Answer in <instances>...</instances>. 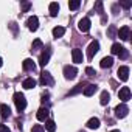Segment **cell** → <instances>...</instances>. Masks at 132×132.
<instances>
[{
    "instance_id": "1",
    "label": "cell",
    "mask_w": 132,
    "mask_h": 132,
    "mask_svg": "<svg viewBox=\"0 0 132 132\" xmlns=\"http://www.w3.org/2000/svg\"><path fill=\"white\" fill-rule=\"evenodd\" d=\"M13 98H14L16 107H17V110H19V112H22V110H25V109H27V100H25V95H23V93L16 92Z\"/></svg>"
},
{
    "instance_id": "2",
    "label": "cell",
    "mask_w": 132,
    "mask_h": 132,
    "mask_svg": "<svg viewBox=\"0 0 132 132\" xmlns=\"http://www.w3.org/2000/svg\"><path fill=\"white\" fill-rule=\"evenodd\" d=\"M98 50H100V44H98V40H92L90 45H89V48H87V57H89V61L93 59V56L98 53Z\"/></svg>"
},
{
    "instance_id": "3",
    "label": "cell",
    "mask_w": 132,
    "mask_h": 132,
    "mask_svg": "<svg viewBox=\"0 0 132 132\" xmlns=\"http://www.w3.org/2000/svg\"><path fill=\"white\" fill-rule=\"evenodd\" d=\"M76 73H78V70H76V67H73V65H65V67H64V76H65V79H75Z\"/></svg>"
},
{
    "instance_id": "4",
    "label": "cell",
    "mask_w": 132,
    "mask_h": 132,
    "mask_svg": "<svg viewBox=\"0 0 132 132\" xmlns=\"http://www.w3.org/2000/svg\"><path fill=\"white\" fill-rule=\"evenodd\" d=\"M127 112H129V107H127L124 103H121V104H118V106L115 107V117H117V118H124V117L127 115Z\"/></svg>"
},
{
    "instance_id": "5",
    "label": "cell",
    "mask_w": 132,
    "mask_h": 132,
    "mask_svg": "<svg viewBox=\"0 0 132 132\" xmlns=\"http://www.w3.org/2000/svg\"><path fill=\"white\" fill-rule=\"evenodd\" d=\"M50 56H51V50H50V48H45V50L40 53V56H39V64H40V67H45V65L48 64Z\"/></svg>"
},
{
    "instance_id": "6",
    "label": "cell",
    "mask_w": 132,
    "mask_h": 132,
    "mask_svg": "<svg viewBox=\"0 0 132 132\" xmlns=\"http://www.w3.org/2000/svg\"><path fill=\"white\" fill-rule=\"evenodd\" d=\"M27 27H28L30 31H36L39 28V19L36 16H30L28 20H27Z\"/></svg>"
},
{
    "instance_id": "7",
    "label": "cell",
    "mask_w": 132,
    "mask_h": 132,
    "mask_svg": "<svg viewBox=\"0 0 132 132\" xmlns=\"http://www.w3.org/2000/svg\"><path fill=\"white\" fill-rule=\"evenodd\" d=\"M118 98H120L123 103L129 101V100H130V89H129V87H121L120 92H118Z\"/></svg>"
},
{
    "instance_id": "8",
    "label": "cell",
    "mask_w": 132,
    "mask_h": 132,
    "mask_svg": "<svg viewBox=\"0 0 132 132\" xmlns=\"http://www.w3.org/2000/svg\"><path fill=\"white\" fill-rule=\"evenodd\" d=\"M78 28H79V31H82V33H87V31L90 30V19H89V17H84V19H81V20L78 22Z\"/></svg>"
},
{
    "instance_id": "9",
    "label": "cell",
    "mask_w": 132,
    "mask_h": 132,
    "mask_svg": "<svg viewBox=\"0 0 132 132\" xmlns=\"http://www.w3.org/2000/svg\"><path fill=\"white\" fill-rule=\"evenodd\" d=\"M40 84L42 86H53V78H51V75L48 73V72H42L40 73Z\"/></svg>"
},
{
    "instance_id": "10",
    "label": "cell",
    "mask_w": 132,
    "mask_h": 132,
    "mask_svg": "<svg viewBox=\"0 0 132 132\" xmlns=\"http://www.w3.org/2000/svg\"><path fill=\"white\" fill-rule=\"evenodd\" d=\"M129 34H130V28H129L127 25H124V27H121V28L118 30V37H120L121 40H127V39H129Z\"/></svg>"
},
{
    "instance_id": "11",
    "label": "cell",
    "mask_w": 132,
    "mask_h": 132,
    "mask_svg": "<svg viewBox=\"0 0 132 132\" xmlns=\"http://www.w3.org/2000/svg\"><path fill=\"white\" fill-rule=\"evenodd\" d=\"M118 78H120L121 81H127V79H129V67L121 65V67L118 69Z\"/></svg>"
},
{
    "instance_id": "12",
    "label": "cell",
    "mask_w": 132,
    "mask_h": 132,
    "mask_svg": "<svg viewBox=\"0 0 132 132\" xmlns=\"http://www.w3.org/2000/svg\"><path fill=\"white\" fill-rule=\"evenodd\" d=\"M48 115H50V112H48L47 107H40V109L37 110V113H36V117H37L39 121H47V120H48Z\"/></svg>"
},
{
    "instance_id": "13",
    "label": "cell",
    "mask_w": 132,
    "mask_h": 132,
    "mask_svg": "<svg viewBox=\"0 0 132 132\" xmlns=\"http://www.w3.org/2000/svg\"><path fill=\"white\" fill-rule=\"evenodd\" d=\"M72 57H73V62H75V64H81V62H82V59H84L82 51H81L79 48H75V50L72 51Z\"/></svg>"
},
{
    "instance_id": "14",
    "label": "cell",
    "mask_w": 132,
    "mask_h": 132,
    "mask_svg": "<svg viewBox=\"0 0 132 132\" xmlns=\"http://www.w3.org/2000/svg\"><path fill=\"white\" fill-rule=\"evenodd\" d=\"M22 67H23V70H27V72H34V69H36V64H34V61L33 59H25L23 61V64H22Z\"/></svg>"
},
{
    "instance_id": "15",
    "label": "cell",
    "mask_w": 132,
    "mask_h": 132,
    "mask_svg": "<svg viewBox=\"0 0 132 132\" xmlns=\"http://www.w3.org/2000/svg\"><path fill=\"white\" fill-rule=\"evenodd\" d=\"M112 64H113V57H112V56H106V57H103L101 62H100V65H101L103 69H109V67H112Z\"/></svg>"
},
{
    "instance_id": "16",
    "label": "cell",
    "mask_w": 132,
    "mask_h": 132,
    "mask_svg": "<svg viewBox=\"0 0 132 132\" xmlns=\"http://www.w3.org/2000/svg\"><path fill=\"white\" fill-rule=\"evenodd\" d=\"M96 89H98L96 84H87V86L84 87V95H86V96H92V95L96 92Z\"/></svg>"
},
{
    "instance_id": "17",
    "label": "cell",
    "mask_w": 132,
    "mask_h": 132,
    "mask_svg": "<svg viewBox=\"0 0 132 132\" xmlns=\"http://www.w3.org/2000/svg\"><path fill=\"white\" fill-rule=\"evenodd\" d=\"M0 113H2V118H3V120H6V118L11 115L10 106H6V104H0Z\"/></svg>"
},
{
    "instance_id": "18",
    "label": "cell",
    "mask_w": 132,
    "mask_h": 132,
    "mask_svg": "<svg viewBox=\"0 0 132 132\" xmlns=\"http://www.w3.org/2000/svg\"><path fill=\"white\" fill-rule=\"evenodd\" d=\"M87 127H89V129H98V127H100V120H98L96 117L90 118V120L87 121Z\"/></svg>"
},
{
    "instance_id": "19",
    "label": "cell",
    "mask_w": 132,
    "mask_h": 132,
    "mask_svg": "<svg viewBox=\"0 0 132 132\" xmlns=\"http://www.w3.org/2000/svg\"><path fill=\"white\" fill-rule=\"evenodd\" d=\"M64 34H65V28H64V27H54V28H53V36H54L56 39H57V37H62Z\"/></svg>"
},
{
    "instance_id": "20",
    "label": "cell",
    "mask_w": 132,
    "mask_h": 132,
    "mask_svg": "<svg viewBox=\"0 0 132 132\" xmlns=\"http://www.w3.org/2000/svg\"><path fill=\"white\" fill-rule=\"evenodd\" d=\"M36 86V79H33V78H27L23 82H22V87L23 89H33Z\"/></svg>"
},
{
    "instance_id": "21",
    "label": "cell",
    "mask_w": 132,
    "mask_h": 132,
    "mask_svg": "<svg viewBox=\"0 0 132 132\" xmlns=\"http://www.w3.org/2000/svg\"><path fill=\"white\" fill-rule=\"evenodd\" d=\"M109 100H110V95H109V92H107V90H103V92H101V98H100V103H101V106H106V104L109 103Z\"/></svg>"
},
{
    "instance_id": "22",
    "label": "cell",
    "mask_w": 132,
    "mask_h": 132,
    "mask_svg": "<svg viewBox=\"0 0 132 132\" xmlns=\"http://www.w3.org/2000/svg\"><path fill=\"white\" fill-rule=\"evenodd\" d=\"M57 13H59V3H56V2L50 3V14H51V17H56Z\"/></svg>"
},
{
    "instance_id": "23",
    "label": "cell",
    "mask_w": 132,
    "mask_h": 132,
    "mask_svg": "<svg viewBox=\"0 0 132 132\" xmlns=\"http://www.w3.org/2000/svg\"><path fill=\"white\" fill-rule=\"evenodd\" d=\"M45 129H47L48 132H54V130H56V123H54L53 120H47V121H45Z\"/></svg>"
},
{
    "instance_id": "24",
    "label": "cell",
    "mask_w": 132,
    "mask_h": 132,
    "mask_svg": "<svg viewBox=\"0 0 132 132\" xmlns=\"http://www.w3.org/2000/svg\"><path fill=\"white\" fill-rule=\"evenodd\" d=\"M79 5H81L79 0H73V2H70V3H69V8H70V10H78V8H79Z\"/></svg>"
},
{
    "instance_id": "25",
    "label": "cell",
    "mask_w": 132,
    "mask_h": 132,
    "mask_svg": "<svg viewBox=\"0 0 132 132\" xmlns=\"http://www.w3.org/2000/svg\"><path fill=\"white\" fill-rule=\"evenodd\" d=\"M44 47V44H42V40L40 39H36L34 42H33V51L34 50H37V48H42Z\"/></svg>"
},
{
    "instance_id": "26",
    "label": "cell",
    "mask_w": 132,
    "mask_h": 132,
    "mask_svg": "<svg viewBox=\"0 0 132 132\" xmlns=\"http://www.w3.org/2000/svg\"><path fill=\"white\" fill-rule=\"evenodd\" d=\"M121 48H123V47H121L120 44H113V45H112V50H110V51H112V54H118Z\"/></svg>"
},
{
    "instance_id": "27",
    "label": "cell",
    "mask_w": 132,
    "mask_h": 132,
    "mask_svg": "<svg viewBox=\"0 0 132 132\" xmlns=\"http://www.w3.org/2000/svg\"><path fill=\"white\" fill-rule=\"evenodd\" d=\"M118 56H120V59H127V56H129V53H127V50L123 47L121 50H120V53H118Z\"/></svg>"
},
{
    "instance_id": "28",
    "label": "cell",
    "mask_w": 132,
    "mask_h": 132,
    "mask_svg": "<svg viewBox=\"0 0 132 132\" xmlns=\"http://www.w3.org/2000/svg\"><path fill=\"white\" fill-rule=\"evenodd\" d=\"M84 87H86V86H84L82 82H81V84H78V86H76V87H75V89H73V90L70 92V95H75V93H78V92H81V90H84Z\"/></svg>"
},
{
    "instance_id": "29",
    "label": "cell",
    "mask_w": 132,
    "mask_h": 132,
    "mask_svg": "<svg viewBox=\"0 0 132 132\" xmlns=\"http://www.w3.org/2000/svg\"><path fill=\"white\" fill-rule=\"evenodd\" d=\"M31 132H45V129H44L42 124H34L33 129H31Z\"/></svg>"
},
{
    "instance_id": "30",
    "label": "cell",
    "mask_w": 132,
    "mask_h": 132,
    "mask_svg": "<svg viewBox=\"0 0 132 132\" xmlns=\"http://www.w3.org/2000/svg\"><path fill=\"white\" fill-rule=\"evenodd\" d=\"M115 33H117V28L112 25L110 28H109V31H107V34H109V37H115Z\"/></svg>"
},
{
    "instance_id": "31",
    "label": "cell",
    "mask_w": 132,
    "mask_h": 132,
    "mask_svg": "<svg viewBox=\"0 0 132 132\" xmlns=\"http://www.w3.org/2000/svg\"><path fill=\"white\" fill-rule=\"evenodd\" d=\"M86 75H87V76H95L96 73H95V70H93L92 67H86Z\"/></svg>"
},
{
    "instance_id": "32",
    "label": "cell",
    "mask_w": 132,
    "mask_h": 132,
    "mask_svg": "<svg viewBox=\"0 0 132 132\" xmlns=\"http://www.w3.org/2000/svg\"><path fill=\"white\" fill-rule=\"evenodd\" d=\"M0 132H11L6 124H0Z\"/></svg>"
},
{
    "instance_id": "33",
    "label": "cell",
    "mask_w": 132,
    "mask_h": 132,
    "mask_svg": "<svg viewBox=\"0 0 132 132\" xmlns=\"http://www.w3.org/2000/svg\"><path fill=\"white\" fill-rule=\"evenodd\" d=\"M120 5H121L123 8H130V6H132V2H120Z\"/></svg>"
},
{
    "instance_id": "34",
    "label": "cell",
    "mask_w": 132,
    "mask_h": 132,
    "mask_svg": "<svg viewBox=\"0 0 132 132\" xmlns=\"http://www.w3.org/2000/svg\"><path fill=\"white\" fill-rule=\"evenodd\" d=\"M30 6H31V3H23L22 5V13H27L30 10Z\"/></svg>"
},
{
    "instance_id": "35",
    "label": "cell",
    "mask_w": 132,
    "mask_h": 132,
    "mask_svg": "<svg viewBox=\"0 0 132 132\" xmlns=\"http://www.w3.org/2000/svg\"><path fill=\"white\" fill-rule=\"evenodd\" d=\"M95 8H96L100 13H103V3H101V2H96V3H95Z\"/></svg>"
},
{
    "instance_id": "36",
    "label": "cell",
    "mask_w": 132,
    "mask_h": 132,
    "mask_svg": "<svg viewBox=\"0 0 132 132\" xmlns=\"http://www.w3.org/2000/svg\"><path fill=\"white\" fill-rule=\"evenodd\" d=\"M2 64H3V61H2V57H0V67H2Z\"/></svg>"
},
{
    "instance_id": "37",
    "label": "cell",
    "mask_w": 132,
    "mask_h": 132,
    "mask_svg": "<svg viewBox=\"0 0 132 132\" xmlns=\"http://www.w3.org/2000/svg\"><path fill=\"white\" fill-rule=\"evenodd\" d=\"M112 132H120V130H112Z\"/></svg>"
}]
</instances>
